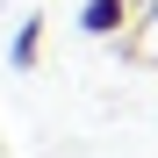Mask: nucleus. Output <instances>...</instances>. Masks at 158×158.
<instances>
[{
	"instance_id": "f257e3e1",
	"label": "nucleus",
	"mask_w": 158,
	"mask_h": 158,
	"mask_svg": "<svg viewBox=\"0 0 158 158\" xmlns=\"http://www.w3.org/2000/svg\"><path fill=\"white\" fill-rule=\"evenodd\" d=\"M129 22H137V0H86V7H79V29H86L94 43L129 36Z\"/></svg>"
},
{
	"instance_id": "f03ea898",
	"label": "nucleus",
	"mask_w": 158,
	"mask_h": 158,
	"mask_svg": "<svg viewBox=\"0 0 158 158\" xmlns=\"http://www.w3.org/2000/svg\"><path fill=\"white\" fill-rule=\"evenodd\" d=\"M7 58H15V72H36V58H43V15H29L15 29V50H7Z\"/></svg>"
}]
</instances>
